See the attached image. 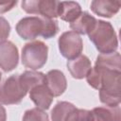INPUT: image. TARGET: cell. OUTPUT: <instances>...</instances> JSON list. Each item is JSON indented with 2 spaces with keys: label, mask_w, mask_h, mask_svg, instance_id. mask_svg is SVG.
Listing matches in <instances>:
<instances>
[{
  "label": "cell",
  "mask_w": 121,
  "mask_h": 121,
  "mask_svg": "<svg viewBox=\"0 0 121 121\" xmlns=\"http://www.w3.org/2000/svg\"><path fill=\"white\" fill-rule=\"evenodd\" d=\"M87 83L99 91L100 102L115 107L121 101V57L118 52L99 54L95 67L86 76Z\"/></svg>",
  "instance_id": "cell-1"
},
{
  "label": "cell",
  "mask_w": 121,
  "mask_h": 121,
  "mask_svg": "<svg viewBox=\"0 0 121 121\" xmlns=\"http://www.w3.org/2000/svg\"><path fill=\"white\" fill-rule=\"evenodd\" d=\"M15 29L23 40H34L39 36H42L43 39H50L58 33L59 25L55 19L42 16H27L22 18L16 24Z\"/></svg>",
  "instance_id": "cell-2"
},
{
  "label": "cell",
  "mask_w": 121,
  "mask_h": 121,
  "mask_svg": "<svg viewBox=\"0 0 121 121\" xmlns=\"http://www.w3.org/2000/svg\"><path fill=\"white\" fill-rule=\"evenodd\" d=\"M88 36L101 54H111L116 52L118 48V39L110 22L96 20L94 28Z\"/></svg>",
  "instance_id": "cell-3"
},
{
  "label": "cell",
  "mask_w": 121,
  "mask_h": 121,
  "mask_svg": "<svg viewBox=\"0 0 121 121\" xmlns=\"http://www.w3.org/2000/svg\"><path fill=\"white\" fill-rule=\"evenodd\" d=\"M48 46L42 41H32L26 43L22 49L21 60L24 66L32 71L42 68L47 60Z\"/></svg>",
  "instance_id": "cell-4"
},
{
  "label": "cell",
  "mask_w": 121,
  "mask_h": 121,
  "mask_svg": "<svg viewBox=\"0 0 121 121\" xmlns=\"http://www.w3.org/2000/svg\"><path fill=\"white\" fill-rule=\"evenodd\" d=\"M26 94L27 91L21 83L19 74L12 75L0 84V104H19Z\"/></svg>",
  "instance_id": "cell-5"
},
{
  "label": "cell",
  "mask_w": 121,
  "mask_h": 121,
  "mask_svg": "<svg viewBox=\"0 0 121 121\" xmlns=\"http://www.w3.org/2000/svg\"><path fill=\"white\" fill-rule=\"evenodd\" d=\"M60 1L55 0H29L22 1V9L28 14H37L42 17L54 19L60 14Z\"/></svg>",
  "instance_id": "cell-6"
},
{
  "label": "cell",
  "mask_w": 121,
  "mask_h": 121,
  "mask_svg": "<svg viewBox=\"0 0 121 121\" xmlns=\"http://www.w3.org/2000/svg\"><path fill=\"white\" fill-rule=\"evenodd\" d=\"M58 45L61 56L68 60L80 56L83 50V42L81 37L72 30L63 32L60 36Z\"/></svg>",
  "instance_id": "cell-7"
},
{
  "label": "cell",
  "mask_w": 121,
  "mask_h": 121,
  "mask_svg": "<svg viewBox=\"0 0 121 121\" xmlns=\"http://www.w3.org/2000/svg\"><path fill=\"white\" fill-rule=\"evenodd\" d=\"M19 52L17 46L10 41L0 43V68L4 72H10L17 67Z\"/></svg>",
  "instance_id": "cell-8"
},
{
  "label": "cell",
  "mask_w": 121,
  "mask_h": 121,
  "mask_svg": "<svg viewBox=\"0 0 121 121\" xmlns=\"http://www.w3.org/2000/svg\"><path fill=\"white\" fill-rule=\"evenodd\" d=\"M29 97L37 108L43 111L50 108L54 99V96L47 88L45 82L34 86L29 91Z\"/></svg>",
  "instance_id": "cell-9"
},
{
  "label": "cell",
  "mask_w": 121,
  "mask_h": 121,
  "mask_svg": "<svg viewBox=\"0 0 121 121\" xmlns=\"http://www.w3.org/2000/svg\"><path fill=\"white\" fill-rule=\"evenodd\" d=\"M45 84L53 96L61 95L67 88V80L60 70L53 69L45 75Z\"/></svg>",
  "instance_id": "cell-10"
},
{
  "label": "cell",
  "mask_w": 121,
  "mask_h": 121,
  "mask_svg": "<svg viewBox=\"0 0 121 121\" xmlns=\"http://www.w3.org/2000/svg\"><path fill=\"white\" fill-rule=\"evenodd\" d=\"M66 66L71 76L76 79H82L86 78L92 69L91 60L85 55H80L74 60H67Z\"/></svg>",
  "instance_id": "cell-11"
},
{
  "label": "cell",
  "mask_w": 121,
  "mask_h": 121,
  "mask_svg": "<svg viewBox=\"0 0 121 121\" xmlns=\"http://www.w3.org/2000/svg\"><path fill=\"white\" fill-rule=\"evenodd\" d=\"M92 11L101 17L112 18L120 9L119 1H109V0H94L91 2Z\"/></svg>",
  "instance_id": "cell-12"
},
{
  "label": "cell",
  "mask_w": 121,
  "mask_h": 121,
  "mask_svg": "<svg viewBox=\"0 0 121 121\" xmlns=\"http://www.w3.org/2000/svg\"><path fill=\"white\" fill-rule=\"evenodd\" d=\"M92 121H121L120 106L96 107L91 111Z\"/></svg>",
  "instance_id": "cell-13"
},
{
  "label": "cell",
  "mask_w": 121,
  "mask_h": 121,
  "mask_svg": "<svg viewBox=\"0 0 121 121\" xmlns=\"http://www.w3.org/2000/svg\"><path fill=\"white\" fill-rule=\"evenodd\" d=\"M95 23L96 19L93 15L87 11H83L74 22L70 23V28L78 35H88L94 28Z\"/></svg>",
  "instance_id": "cell-14"
},
{
  "label": "cell",
  "mask_w": 121,
  "mask_h": 121,
  "mask_svg": "<svg viewBox=\"0 0 121 121\" xmlns=\"http://www.w3.org/2000/svg\"><path fill=\"white\" fill-rule=\"evenodd\" d=\"M81 7L75 1H62L60 3V14L61 20L72 23L81 13Z\"/></svg>",
  "instance_id": "cell-15"
},
{
  "label": "cell",
  "mask_w": 121,
  "mask_h": 121,
  "mask_svg": "<svg viewBox=\"0 0 121 121\" xmlns=\"http://www.w3.org/2000/svg\"><path fill=\"white\" fill-rule=\"evenodd\" d=\"M20 80L26 90L28 92L34 86L45 82V75L37 71H25L20 74Z\"/></svg>",
  "instance_id": "cell-16"
},
{
  "label": "cell",
  "mask_w": 121,
  "mask_h": 121,
  "mask_svg": "<svg viewBox=\"0 0 121 121\" xmlns=\"http://www.w3.org/2000/svg\"><path fill=\"white\" fill-rule=\"evenodd\" d=\"M74 108H76V106L70 102L67 101L58 102L51 111L52 121H65L66 116Z\"/></svg>",
  "instance_id": "cell-17"
},
{
  "label": "cell",
  "mask_w": 121,
  "mask_h": 121,
  "mask_svg": "<svg viewBox=\"0 0 121 121\" xmlns=\"http://www.w3.org/2000/svg\"><path fill=\"white\" fill-rule=\"evenodd\" d=\"M22 121H49V117L43 110L36 107L26 111Z\"/></svg>",
  "instance_id": "cell-18"
},
{
  "label": "cell",
  "mask_w": 121,
  "mask_h": 121,
  "mask_svg": "<svg viewBox=\"0 0 121 121\" xmlns=\"http://www.w3.org/2000/svg\"><path fill=\"white\" fill-rule=\"evenodd\" d=\"M65 121H92L91 111L74 108L66 116Z\"/></svg>",
  "instance_id": "cell-19"
},
{
  "label": "cell",
  "mask_w": 121,
  "mask_h": 121,
  "mask_svg": "<svg viewBox=\"0 0 121 121\" xmlns=\"http://www.w3.org/2000/svg\"><path fill=\"white\" fill-rule=\"evenodd\" d=\"M10 33V25L6 18L0 16V43L6 42Z\"/></svg>",
  "instance_id": "cell-20"
},
{
  "label": "cell",
  "mask_w": 121,
  "mask_h": 121,
  "mask_svg": "<svg viewBox=\"0 0 121 121\" xmlns=\"http://www.w3.org/2000/svg\"><path fill=\"white\" fill-rule=\"evenodd\" d=\"M16 4H17V1H11V2H4V3H0V13H5V12L10 10Z\"/></svg>",
  "instance_id": "cell-21"
},
{
  "label": "cell",
  "mask_w": 121,
  "mask_h": 121,
  "mask_svg": "<svg viewBox=\"0 0 121 121\" xmlns=\"http://www.w3.org/2000/svg\"><path fill=\"white\" fill-rule=\"evenodd\" d=\"M7 120V112L6 109L0 104V121H6Z\"/></svg>",
  "instance_id": "cell-22"
},
{
  "label": "cell",
  "mask_w": 121,
  "mask_h": 121,
  "mask_svg": "<svg viewBox=\"0 0 121 121\" xmlns=\"http://www.w3.org/2000/svg\"><path fill=\"white\" fill-rule=\"evenodd\" d=\"M1 78H2V74H1V72H0V81H1Z\"/></svg>",
  "instance_id": "cell-23"
}]
</instances>
